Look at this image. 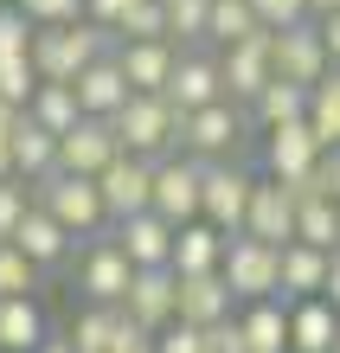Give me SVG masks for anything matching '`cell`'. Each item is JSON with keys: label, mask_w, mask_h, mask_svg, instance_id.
<instances>
[{"label": "cell", "mask_w": 340, "mask_h": 353, "mask_svg": "<svg viewBox=\"0 0 340 353\" xmlns=\"http://www.w3.org/2000/svg\"><path fill=\"white\" fill-rule=\"evenodd\" d=\"M116 52V32L97 26V19H71V26H39L32 39V65L46 84H77L83 71L97 65V58Z\"/></svg>", "instance_id": "1"}, {"label": "cell", "mask_w": 340, "mask_h": 353, "mask_svg": "<svg viewBox=\"0 0 340 353\" xmlns=\"http://www.w3.org/2000/svg\"><path fill=\"white\" fill-rule=\"evenodd\" d=\"M32 199L46 205V212L65 225L71 238H103V232H116V219H110V199H103V186L90 174H46V180H32Z\"/></svg>", "instance_id": "2"}, {"label": "cell", "mask_w": 340, "mask_h": 353, "mask_svg": "<svg viewBox=\"0 0 340 353\" xmlns=\"http://www.w3.org/2000/svg\"><path fill=\"white\" fill-rule=\"evenodd\" d=\"M110 122H116L122 148L141 154V161H167V154H180V129H186V116H180L167 97H154V90H135Z\"/></svg>", "instance_id": "3"}, {"label": "cell", "mask_w": 340, "mask_h": 353, "mask_svg": "<svg viewBox=\"0 0 340 353\" xmlns=\"http://www.w3.org/2000/svg\"><path fill=\"white\" fill-rule=\"evenodd\" d=\"M244 129H257L250 122V110L244 103H212V110H193L186 116V129H180V154H193V161H238V148H244Z\"/></svg>", "instance_id": "4"}, {"label": "cell", "mask_w": 340, "mask_h": 353, "mask_svg": "<svg viewBox=\"0 0 340 353\" xmlns=\"http://www.w3.org/2000/svg\"><path fill=\"white\" fill-rule=\"evenodd\" d=\"M225 283L238 289V302L283 296V244L238 232V238H231V251H225Z\"/></svg>", "instance_id": "5"}, {"label": "cell", "mask_w": 340, "mask_h": 353, "mask_svg": "<svg viewBox=\"0 0 340 353\" xmlns=\"http://www.w3.org/2000/svg\"><path fill=\"white\" fill-rule=\"evenodd\" d=\"M270 58H276V77H289V84H308V90L334 71V52H328L321 19H302V26L270 32Z\"/></svg>", "instance_id": "6"}, {"label": "cell", "mask_w": 340, "mask_h": 353, "mask_svg": "<svg viewBox=\"0 0 340 353\" xmlns=\"http://www.w3.org/2000/svg\"><path fill=\"white\" fill-rule=\"evenodd\" d=\"M250 199H257V174H250V168H238V161H212V168H206V205H199V219H212L219 232L238 238L244 219H250Z\"/></svg>", "instance_id": "7"}, {"label": "cell", "mask_w": 340, "mask_h": 353, "mask_svg": "<svg viewBox=\"0 0 340 353\" xmlns=\"http://www.w3.org/2000/svg\"><path fill=\"white\" fill-rule=\"evenodd\" d=\"M328 141L308 129V122H289V129H270L263 135V174L283 180V186H308L314 168H321Z\"/></svg>", "instance_id": "8"}, {"label": "cell", "mask_w": 340, "mask_h": 353, "mask_svg": "<svg viewBox=\"0 0 340 353\" xmlns=\"http://www.w3.org/2000/svg\"><path fill=\"white\" fill-rule=\"evenodd\" d=\"M199 205H206V161H193V154L154 161V212L174 225H193Z\"/></svg>", "instance_id": "9"}, {"label": "cell", "mask_w": 340, "mask_h": 353, "mask_svg": "<svg viewBox=\"0 0 340 353\" xmlns=\"http://www.w3.org/2000/svg\"><path fill=\"white\" fill-rule=\"evenodd\" d=\"M129 283H135V263H129V251L116 244V232L83 244V257H77V289H83L90 302H116V308H122Z\"/></svg>", "instance_id": "10"}, {"label": "cell", "mask_w": 340, "mask_h": 353, "mask_svg": "<svg viewBox=\"0 0 340 353\" xmlns=\"http://www.w3.org/2000/svg\"><path fill=\"white\" fill-rule=\"evenodd\" d=\"M167 103H174L180 116H193V110H212V103H225V65H219V52H180V71H174V84L161 90Z\"/></svg>", "instance_id": "11"}, {"label": "cell", "mask_w": 340, "mask_h": 353, "mask_svg": "<svg viewBox=\"0 0 340 353\" xmlns=\"http://www.w3.org/2000/svg\"><path fill=\"white\" fill-rule=\"evenodd\" d=\"M116 154H129V148H122V135H116L110 116H83L71 135H58V168L65 174H90L97 180Z\"/></svg>", "instance_id": "12"}, {"label": "cell", "mask_w": 340, "mask_h": 353, "mask_svg": "<svg viewBox=\"0 0 340 353\" xmlns=\"http://www.w3.org/2000/svg\"><path fill=\"white\" fill-rule=\"evenodd\" d=\"M97 186H103V199H110V219L122 225V219H135V212H148V205H154V161L116 154L110 168L97 174Z\"/></svg>", "instance_id": "13"}, {"label": "cell", "mask_w": 340, "mask_h": 353, "mask_svg": "<svg viewBox=\"0 0 340 353\" xmlns=\"http://www.w3.org/2000/svg\"><path fill=\"white\" fill-rule=\"evenodd\" d=\"M116 244L129 251L135 270H174L180 225H174V219H161L154 205H148V212H135V219H122V225H116Z\"/></svg>", "instance_id": "14"}, {"label": "cell", "mask_w": 340, "mask_h": 353, "mask_svg": "<svg viewBox=\"0 0 340 353\" xmlns=\"http://www.w3.org/2000/svg\"><path fill=\"white\" fill-rule=\"evenodd\" d=\"M219 65H225V97L231 103H257L270 84H276V58H270V32L263 39H244V46H225L219 52Z\"/></svg>", "instance_id": "15"}, {"label": "cell", "mask_w": 340, "mask_h": 353, "mask_svg": "<svg viewBox=\"0 0 340 353\" xmlns=\"http://www.w3.org/2000/svg\"><path fill=\"white\" fill-rule=\"evenodd\" d=\"M122 308L148 327V334H161V327L180 321V270H135L129 296H122Z\"/></svg>", "instance_id": "16"}, {"label": "cell", "mask_w": 340, "mask_h": 353, "mask_svg": "<svg viewBox=\"0 0 340 353\" xmlns=\"http://www.w3.org/2000/svg\"><path fill=\"white\" fill-rule=\"evenodd\" d=\"M193 52V46H186ZM116 65L129 71V84L135 90H167L174 84V71H180V46L174 39H116Z\"/></svg>", "instance_id": "17"}, {"label": "cell", "mask_w": 340, "mask_h": 353, "mask_svg": "<svg viewBox=\"0 0 340 353\" xmlns=\"http://www.w3.org/2000/svg\"><path fill=\"white\" fill-rule=\"evenodd\" d=\"M238 289L225 283V270H206V276H180V321H193V327H219L238 315Z\"/></svg>", "instance_id": "18"}, {"label": "cell", "mask_w": 340, "mask_h": 353, "mask_svg": "<svg viewBox=\"0 0 340 353\" xmlns=\"http://www.w3.org/2000/svg\"><path fill=\"white\" fill-rule=\"evenodd\" d=\"M250 238H270V244H295V186L283 180H257V199H250V219H244Z\"/></svg>", "instance_id": "19"}, {"label": "cell", "mask_w": 340, "mask_h": 353, "mask_svg": "<svg viewBox=\"0 0 340 353\" xmlns=\"http://www.w3.org/2000/svg\"><path fill=\"white\" fill-rule=\"evenodd\" d=\"M334 341H340V308L328 296L289 302V353H334Z\"/></svg>", "instance_id": "20"}, {"label": "cell", "mask_w": 340, "mask_h": 353, "mask_svg": "<svg viewBox=\"0 0 340 353\" xmlns=\"http://www.w3.org/2000/svg\"><path fill=\"white\" fill-rule=\"evenodd\" d=\"M328 276H334V251L321 244H283V302H302V296H328Z\"/></svg>", "instance_id": "21"}, {"label": "cell", "mask_w": 340, "mask_h": 353, "mask_svg": "<svg viewBox=\"0 0 340 353\" xmlns=\"http://www.w3.org/2000/svg\"><path fill=\"white\" fill-rule=\"evenodd\" d=\"M13 244H19V251H26V257H32L39 270H58V263L71 257V244H77V238H71L65 225H58V219L46 212V205L32 199V212L19 219V232H13Z\"/></svg>", "instance_id": "22"}, {"label": "cell", "mask_w": 340, "mask_h": 353, "mask_svg": "<svg viewBox=\"0 0 340 353\" xmlns=\"http://www.w3.org/2000/svg\"><path fill=\"white\" fill-rule=\"evenodd\" d=\"M225 251H231V232H219L212 219H193V225H180L174 270H180V276H206V270H225Z\"/></svg>", "instance_id": "23"}, {"label": "cell", "mask_w": 340, "mask_h": 353, "mask_svg": "<svg viewBox=\"0 0 340 353\" xmlns=\"http://www.w3.org/2000/svg\"><path fill=\"white\" fill-rule=\"evenodd\" d=\"M129 97H135V84H129V71L116 65V52H110V58H97V65L77 77V103H83V116H116Z\"/></svg>", "instance_id": "24"}, {"label": "cell", "mask_w": 340, "mask_h": 353, "mask_svg": "<svg viewBox=\"0 0 340 353\" xmlns=\"http://www.w3.org/2000/svg\"><path fill=\"white\" fill-rule=\"evenodd\" d=\"M46 341H52V327H46L39 296H0V347L7 353H39Z\"/></svg>", "instance_id": "25"}, {"label": "cell", "mask_w": 340, "mask_h": 353, "mask_svg": "<svg viewBox=\"0 0 340 353\" xmlns=\"http://www.w3.org/2000/svg\"><path fill=\"white\" fill-rule=\"evenodd\" d=\"M238 327H244L250 353H289V302H283V296L244 302V308H238Z\"/></svg>", "instance_id": "26"}, {"label": "cell", "mask_w": 340, "mask_h": 353, "mask_svg": "<svg viewBox=\"0 0 340 353\" xmlns=\"http://www.w3.org/2000/svg\"><path fill=\"white\" fill-rule=\"evenodd\" d=\"M295 238L321 244V251H340V199L314 193V186H295Z\"/></svg>", "instance_id": "27"}, {"label": "cell", "mask_w": 340, "mask_h": 353, "mask_svg": "<svg viewBox=\"0 0 340 353\" xmlns=\"http://www.w3.org/2000/svg\"><path fill=\"white\" fill-rule=\"evenodd\" d=\"M250 122L270 135V129H289V122H308V84H289V77H276V84L250 103Z\"/></svg>", "instance_id": "28"}, {"label": "cell", "mask_w": 340, "mask_h": 353, "mask_svg": "<svg viewBox=\"0 0 340 353\" xmlns=\"http://www.w3.org/2000/svg\"><path fill=\"white\" fill-rule=\"evenodd\" d=\"M263 32H270V26L257 19V7H250V0H212V32H206L212 52L244 46V39H263Z\"/></svg>", "instance_id": "29"}, {"label": "cell", "mask_w": 340, "mask_h": 353, "mask_svg": "<svg viewBox=\"0 0 340 353\" xmlns=\"http://www.w3.org/2000/svg\"><path fill=\"white\" fill-rule=\"evenodd\" d=\"M26 116L39 122V129H52V135H71L77 122H83L77 84H39V90H32V103H26Z\"/></svg>", "instance_id": "30"}, {"label": "cell", "mask_w": 340, "mask_h": 353, "mask_svg": "<svg viewBox=\"0 0 340 353\" xmlns=\"http://www.w3.org/2000/svg\"><path fill=\"white\" fill-rule=\"evenodd\" d=\"M13 168H19V180H46V174H58V135L39 129V122L26 116V122H19V135H13Z\"/></svg>", "instance_id": "31"}, {"label": "cell", "mask_w": 340, "mask_h": 353, "mask_svg": "<svg viewBox=\"0 0 340 353\" xmlns=\"http://www.w3.org/2000/svg\"><path fill=\"white\" fill-rule=\"evenodd\" d=\"M116 334H122V308H116V302H83V315L71 321L77 353H110Z\"/></svg>", "instance_id": "32"}, {"label": "cell", "mask_w": 340, "mask_h": 353, "mask_svg": "<svg viewBox=\"0 0 340 353\" xmlns=\"http://www.w3.org/2000/svg\"><path fill=\"white\" fill-rule=\"evenodd\" d=\"M308 129L321 135L328 148H340V65H334L314 90H308Z\"/></svg>", "instance_id": "33"}, {"label": "cell", "mask_w": 340, "mask_h": 353, "mask_svg": "<svg viewBox=\"0 0 340 353\" xmlns=\"http://www.w3.org/2000/svg\"><path fill=\"white\" fill-rule=\"evenodd\" d=\"M212 32V0H167V39L186 52V46H206Z\"/></svg>", "instance_id": "34"}, {"label": "cell", "mask_w": 340, "mask_h": 353, "mask_svg": "<svg viewBox=\"0 0 340 353\" xmlns=\"http://www.w3.org/2000/svg\"><path fill=\"white\" fill-rule=\"evenodd\" d=\"M32 39H39V19L13 0H0V58H32Z\"/></svg>", "instance_id": "35"}, {"label": "cell", "mask_w": 340, "mask_h": 353, "mask_svg": "<svg viewBox=\"0 0 340 353\" xmlns=\"http://www.w3.org/2000/svg\"><path fill=\"white\" fill-rule=\"evenodd\" d=\"M32 289H39V263L7 238L0 244V296H32Z\"/></svg>", "instance_id": "36"}, {"label": "cell", "mask_w": 340, "mask_h": 353, "mask_svg": "<svg viewBox=\"0 0 340 353\" xmlns=\"http://www.w3.org/2000/svg\"><path fill=\"white\" fill-rule=\"evenodd\" d=\"M116 39H167V0H135V7L122 13Z\"/></svg>", "instance_id": "37"}, {"label": "cell", "mask_w": 340, "mask_h": 353, "mask_svg": "<svg viewBox=\"0 0 340 353\" xmlns=\"http://www.w3.org/2000/svg\"><path fill=\"white\" fill-rule=\"evenodd\" d=\"M39 84H46V77H39L32 58H0V97H7V103H19V110H26Z\"/></svg>", "instance_id": "38"}, {"label": "cell", "mask_w": 340, "mask_h": 353, "mask_svg": "<svg viewBox=\"0 0 340 353\" xmlns=\"http://www.w3.org/2000/svg\"><path fill=\"white\" fill-rule=\"evenodd\" d=\"M32 212V180H0V244H7L13 232H19V219Z\"/></svg>", "instance_id": "39"}, {"label": "cell", "mask_w": 340, "mask_h": 353, "mask_svg": "<svg viewBox=\"0 0 340 353\" xmlns=\"http://www.w3.org/2000/svg\"><path fill=\"white\" fill-rule=\"evenodd\" d=\"M250 7H257V19L270 32H283V26H302V19H314V7L308 0H250Z\"/></svg>", "instance_id": "40"}, {"label": "cell", "mask_w": 340, "mask_h": 353, "mask_svg": "<svg viewBox=\"0 0 340 353\" xmlns=\"http://www.w3.org/2000/svg\"><path fill=\"white\" fill-rule=\"evenodd\" d=\"M154 353H212V347H206V327L174 321V327H161V334H154Z\"/></svg>", "instance_id": "41"}, {"label": "cell", "mask_w": 340, "mask_h": 353, "mask_svg": "<svg viewBox=\"0 0 340 353\" xmlns=\"http://www.w3.org/2000/svg\"><path fill=\"white\" fill-rule=\"evenodd\" d=\"M26 13L39 26H71V19H83V0H26Z\"/></svg>", "instance_id": "42"}, {"label": "cell", "mask_w": 340, "mask_h": 353, "mask_svg": "<svg viewBox=\"0 0 340 353\" xmlns=\"http://www.w3.org/2000/svg\"><path fill=\"white\" fill-rule=\"evenodd\" d=\"M129 7H135V0H83V19H97V26H110V32H116Z\"/></svg>", "instance_id": "43"}, {"label": "cell", "mask_w": 340, "mask_h": 353, "mask_svg": "<svg viewBox=\"0 0 340 353\" xmlns=\"http://www.w3.org/2000/svg\"><path fill=\"white\" fill-rule=\"evenodd\" d=\"M308 186H314V193H328V199H340V148H328V154H321V168H314V180H308Z\"/></svg>", "instance_id": "44"}, {"label": "cell", "mask_w": 340, "mask_h": 353, "mask_svg": "<svg viewBox=\"0 0 340 353\" xmlns=\"http://www.w3.org/2000/svg\"><path fill=\"white\" fill-rule=\"evenodd\" d=\"M321 32H328V52H334V65H340V13H321Z\"/></svg>", "instance_id": "45"}, {"label": "cell", "mask_w": 340, "mask_h": 353, "mask_svg": "<svg viewBox=\"0 0 340 353\" xmlns=\"http://www.w3.org/2000/svg\"><path fill=\"white\" fill-rule=\"evenodd\" d=\"M39 353H77V341H71V334H52L46 347H39Z\"/></svg>", "instance_id": "46"}, {"label": "cell", "mask_w": 340, "mask_h": 353, "mask_svg": "<svg viewBox=\"0 0 340 353\" xmlns=\"http://www.w3.org/2000/svg\"><path fill=\"white\" fill-rule=\"evenodd\" d=\"M19 168H13V141H0V180H13Z\"/></svg>", "instance_id": "47"}, {"label": "cell", "mask_w": 340, "mask_h": 353, "mask_svg": "<svg viewBox=\"0 0 340 353\" xmlns=\"http://www.w3.org/2000/svg\"><path fill=\"white\" fill-rule=\"evenodd\" d=\"M328 302L340 308V251H334V276H328Z\"/></svg>", "instance_id": "48"}, {"label": "cell", "mask_w": 340, "mask_h": 353, "mask_svg": "<svg viewBox=\"0 0 340 353\" xmlns=\"http://www.w3.org/2000/svg\"><path fill=\"white\" fill-rule=\"evenodd\" d=\"M308 7H314V19H321V13H340V0H308Z\"/></svg>", "instance_id": "49"}, {"label": "cell", "mask_w": 340, "mask_h": 353, "mask_svg": "<svg viewBox=\"0 0 340 353\" xmlns=\"http://www.w3.org/2000/svg\"><path fill=\"white\" fill-rule=\"evenodd\" d=\"M13 7H26V0H13Z\"/></svg>", "instance_id": "50"}, {"label": "cell", "mask_w": 340, "mask_h": 353, "mask_svg": "<svg viewBox=\"0 0 340 353\" xmlns=\"http://www.w3.org/2000/svg\"><path fill=\"white\" fill-rule=\"evenodd\" d=\"M334 353H340V341H334Z\"/></svg>", "instance_id": "51"}, {"label": "cell", "mask_w": 340, "mask_h": 353, "mask_svg": "<svg viewBox=\"0 0 340 353\" xmlns=\"http://www.w3.org/2000/svg\"><path fill=\"white\" fill-rule=\"evenodd\" d=\"M0 353H7V347H0Z\"/></svg>", "instance_id": "52"}]
</instances>
